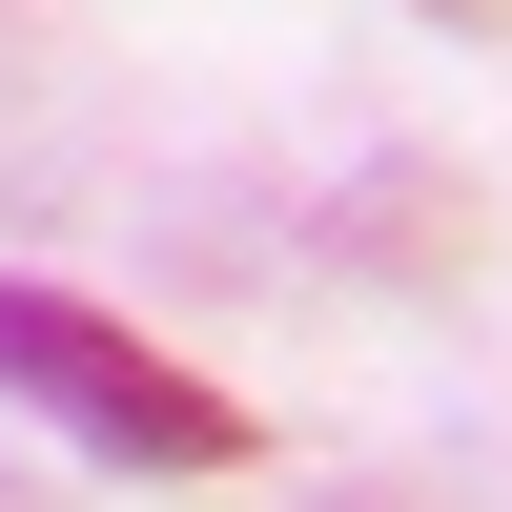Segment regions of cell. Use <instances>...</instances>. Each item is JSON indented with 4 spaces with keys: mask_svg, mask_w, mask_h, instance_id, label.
<instances>
[{
    "mask_svg": "<svg viewBox=\"0 0 512 512\" xmlns=\"http://www.w3.org/2000/svg\"><path fill=\"white\" fill-rule=\"evenodd\" d=\"M0 390H21L41 431H82L103 472H246V390H205L185 349H144L123 308L21 287V267H0Z\"/></svg>",
    "mask_w": 512,
    "mask_h": 512,
    "instance_id": "1",
    "label": "cell"
},
{
    "mask_svg": "<svg viewBox=\"0 0 512 512\" xmlns=\"http://www.w3.org/2000/svg\"><path fill=\"white\" fill-rule=\"evenodd\" d=\"M349 267H451V185L431 164H390V185L349 205Z\"/></svg>",
    "mask_w": 512,
    "mask_h": 512,
    "instance_id": "2",
    "label": "cell"
},
{
    "mask_svg": "<svg viewBox=\"0 0 512 512\" xmlns=\"http://www.w3.org/2000/svg\"><path fill=\"white\" fill-rule=\"evenodd\" d=\"M308 512H512V492H472V472H349V492H308Z\"/></svg>",
    "mask_w": 512,
    "mask_h": 512,
    "instance_id": "3",
    "label": "cell"
},
{
    "mask_svg": "<svg viewBox=\"0 0 512 512\" xmlns=\"http://www.w3.org/2000/svg\"><path fill=\"white\" fill-rule=\"evenodd\" d=\"M431 21H512V0H431Z\"/></svg>",
    "mask_w": 512,
    "mask_h": 512,
    "instance_id": "4",
    "label": "cell"
}]
</instances>
